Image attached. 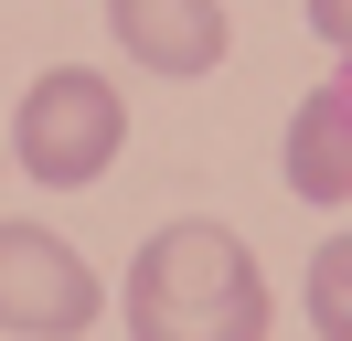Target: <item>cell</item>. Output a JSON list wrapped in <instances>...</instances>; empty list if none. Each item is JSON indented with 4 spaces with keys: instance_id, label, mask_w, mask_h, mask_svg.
<instances>
[{
    "instance_id": "6da1fadb",
    "label": "cell",
    "mask_w": 352,
    "mask_h": 341,
    "mask_svg": "<svg viewBox=\"0 0 352 341\" xmlns=\"http://www.w3.org/2000/svg\"><path fill=\"white\" fill-rule=\"evenodd\" d=\"M118 309H129V341H267L278 298H267V277H256L235 224L182 213V224H160L139 245Z\"/></svg>"
},
{
    "instance_id": "7a4b0ae2",
    "label": "cell",
    "mask_w": 352,
    "mask_h": 341,
    "mask_svg": "<svg viewBox=\"0 0 352 341\" xmlns=\"http://www.w3.org/2000/svg\"><path fill=\"white\" fill-rule=\"evenodd\" d=\"M118 139H129V96H118L107 75H86V64L32 75V96L11 107V149H22V170L54 182V192L96 182V170L118 160Z\"/></svg>"
},
{
    "instance_id": "3957f363",
    "label": "cell",
    "mask_w": 352,
    "mask_h": 341,
    "mask_svg": "<svg viewBox=\"0 0 352 341\" xmlns=\"http://www.w3.org/2000/svg\"><path fill=\"white\" fill-rule=\"evenodd\" d=\"M96 320V277L54 224H0V331L11 341H75Z\"/></svg>"
},
{
    "instance_id": "277c9868",
    "label": "cell",
    "mask_w": 352,
    "mask_h": 341,
    "mask_svg": "<svg viewBox=\"0 0 352 341\" xmlns=\"http://www.w3.org/2000/svg\"><path fill=\"white\" fill-rule=\"evenodd\" d=\"M107 32H118V54L129 64H150V75H171V85H192V75H214L224 64V0H107Z\"/></svg>"
},
{
    "instance_id": "5b68a950",
    "label": "cell",
    "mask_w": 352,
    "mask_h": 341,
    "mask_svg": "<svg viewBox=\"0 0 352 341\" xmlns=\"http://www.w3.org/2000/svg\"><path fill=\"white\" fill-rule=\"evenodd\" d=\"M288 192L299 203H352V64L309 85L288 118Z\"/></svg>"
},
{
    "instance_id": "8992f818",
    "label": "cell",
    "mask_w": 352,
    "mask_h": 341,
    "mask_svg": "<svg viewBox=\"0 0 352 341\" xmlns=\"http://www.w3.org/2000/svg\"><path fill=\"white\" fill-rule=\"evenodd\" d=\"M309 331L352 341V234H331V245L309 256Z\"/></svg>"
},
{
    "instance_id": "52a82bcc",
    "label": "cell",
    "mask_w": 352,
    "mask_h": 341,
    "mask_svg": "<svg viewBox=\"0 0 352 341\" xmlns=\"http://www.w3.org/2000/svg\"><path fill=\"white\" fill-rule=\"evenodd\" d=\"M309 32H320V43H331V54H342V64H352V0H309Z\"/></svg>"
}]
</instances>
